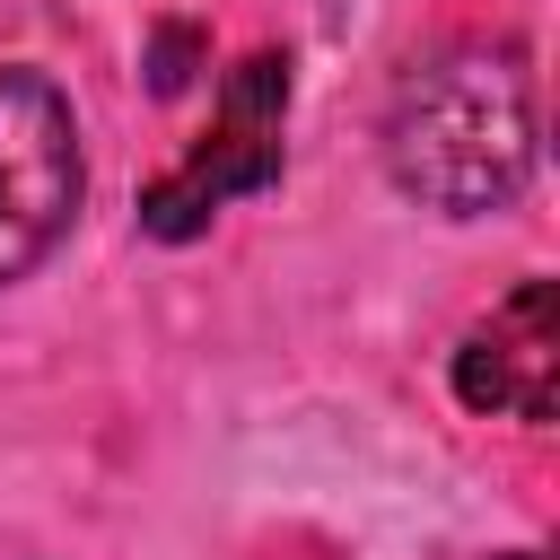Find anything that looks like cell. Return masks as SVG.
<instances>
[{"instance_id":"obj_1","label":"cell","mask_w":560,"mask_h":560,"mask_svg":"<svg viewBox=\"0 0 560 560\" xmlns=\"http://www.w3.org/2000/svg\"><path fill=\"white\" fill-rule=\"evenodd\" d=\"M385 175L446 219L508 210L534 175V70L516 44H446L385 105Z\"/></svg>"},{"instance_id":"obj_2","label":"cell","mask_w":560,"mask_h":560,"mask_svg":"<svg viewBox=\"0 0 560 560\" xmlns=\"http://www.w3.org/2000/svg\"><path fill=\"white\" fill-rule=\"evenodd\" d=\"M280 122H289V61H280V52H245V61L219 79V114H210L201 149H192L166 184H149L140 228L166 236V245H184V236L210 228L219 201L280 184Z\"/></svg>"},{"instance_id":"obj_3","label":"cell","mask_w":560,"mask_h":560,"mask_svg":"<svg viewBox=\"0 0 560 560\" xmlns=\"http://www.w3.org/2000/svg\"><path fill=\"white\" fill-rule=\"evenodd\" d=\"M79 122L44 70H0V289L26 280L79 219Z\"/></svg>"},{"instance_id":"obj_4","label":"cell","mask_w":560,"mask_h":560,"mask_svg":"<svg viewBox=\"0 0 560 560\" xmlns=\"http://www.w3.org/2000/svg\"><path fill=\"white\" fill-rule=\"evenodd\" d=\"M455 394L464 411L499 420H551L560 411V289L516 280L455 350Z\"/></svg>"},{"instance_id":"obj_5","label":"cell","mask_w":560,"mask_h":560,"mask_svg":"<svg viewBox=\"0 0 560 560\" xmlns=\"http://www.w3.org/2000/svg\"><path fill=\"white\" fill-rule=\"evenodd\" d=\"M184 52H192V35H184V26H166V35H158V70H149V79H158V96H175V88H184Z\"/></svg>"}]
</instances>
